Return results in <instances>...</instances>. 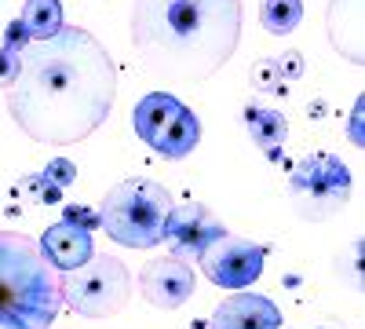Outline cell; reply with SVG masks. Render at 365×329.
Instances as JSON below:
<instances>
[{
  "mask_svg": "<svg viewBox=\"0 0 365 329\" xmlns=\"http://www.w3.org/2000/svg\"><path fill=\"white\" fill-rule=\"evenodd\" d=\"M117 103L110 51L84 26H63L48 41L19 51V77L8 88L11 121L41 146L84 143Z\"/></svg>",
  "mask_w": 365,
  "mask_h": 329,
  "instance_id": "obj_1",
  "label": "cell"
},
{
  "mask_svg": "<svg viewBox=\"0 0 365 329\" xmlns=\"http://www.w3.org/2000/svg\"><path fill=\"white\" fill-rule=\"evenodd\" d=\"M128 34L154 77L201 84L241 41V0H132Z\"/></svg>",
  "mask_w": 365,
  "mask_h": 329,
  "instance_id": "obj_2",
  "label": "cell"
},
{
  "mask_svg": "<svg viewBox=\"0 0 365 329\" xmlns=\"http://www.w3.org/2000/svg\"><path fill=\"white\" fill-rule=\"evenodd\" d=\"M63 293L41 246L19 231H0V329H51Z\"/></svg>",
  "mask_w": 365,
  "mask_h": 329,
  "instance_id": "obj_3",
  "label": "cell"
},
{
  "mask_svg": "<svg viewBox=\"0 0 365 329\" xmlns=\"http://www.w3.org/2000/svg\"><path fill=\"white\" fill-rule=\"evenodd\" d=\"M172 194L158 179H120L99 205V227L125 249H154L165 242Z\"/></svg>",
  "mask_w": 365,
  "mask_h": 329,
  "instance_id": "obj_4",
  "label": "cell"
},
{
  "mask_svg": "<svg viewBox=\"0 0 365 329\" xmlns=\"http://www.w3.org/2000/svg\"><path fill=\"white\" fill-rule=\"evenodd\" d=\"M58 293H63V304H70L81 318L103 322L125 311L132 296V275L117 256L99 253L81 263L77 271H66L58 278Z\"/></svg>",
  "mask_w": 365,
  "mask_h": 329,
  "instance_id": "obj_5",
  "label": "cell"
},
{
  "mask_svg": "<svg viewBox=\"0 0 365 329\" xmlns=\"http://www.w3.org/2000/svg\"><path fill=\"white\" fill-rule=\"evenodd\" d=\"M132 128L154 154L179 161L197 151L201 143V121L190 106H182L168 92H150L132 110Z\"/></svg>",
  "mask_w": 365,
  "mask_h": 329,
  "instance_id": "obj_6",
  "label": "cell"
},
{
  "mask_svg": "<svg viewBox=\"0 0 365 329\" xmlns=\"http://www.w3.org/2000/svg\"><path fill=\"white\" fill-rule=\"evenodd\" d=\"M289 198L303 220H329L351 201V168L336 154H307L289 176Z\"/></svg>",
  "mask_w": 365,
  "mask_h": 329,
  "instance_id": "obj_7",
  "label": "cell"
},
{
  "mask_svg": "<svg viewBox=\"0 0 365 329\" xmlns=\"http://www.w3.org/2000/svg\"><path fill=\"white\" fill-rule=\"evenodd\" d=\"M197 263L205 278L216 282L220 289H249L263 275V249L249 242V238H237L227 231L216 242H208Z\"/></svg>",
  "mask_w": 365,
  "mask_h": 329,
  "instance_id": "obj_8",
  "label": "cell"
},
{
  "mask_svg": "<svg viewBox=\"0 0 365 329\" xmlns=\"http://www.w3.org/2000/svg\"><path fill=\"white\" fill-rule=\"evenodd\" d=\"M220 234H227V227L212 216V208H205L201 201L172 205V213L165 220V242L172 246V256L187 260V263L201 260L208 242H216Z\"/></svg>",
  "mask_w": 365,
  "mask_h": 329,
  "instance_id": "obj_9",
  "label": "cell"
},
{
  "mask_svg": "<svg viewBox=\"0 0 365 329\" xmlns=\"http://www.w3.org/2000/svg\"><path fill=\"white\" fill-rule=\"evenodd\" d=\"M139 293L146 296V304H154L161 311H175L194 296V267L179 256L150 260L139 271Z\"/></svg>",
  "mask_w": 365,
  "mask_h": 329,
  "instance_id": "obj_10",
  "label": "cell"
},
{
  "mask_svg": "<svg viewBox=\"0 0 365 329\" xmlns=\"http://www.w3.org/2000/svg\"><path fill=\"white\" fill-rule=\"evenodd\" d=\"M282 311L259 293H234L216 308L208 329H282Z\"/></svg>",
  "mask_w": 365,
  "mask_h": 329,
  "instance_id": "obj_11",
  "label": "cell"
},
{
  "mask_svg": "<svg viewBox=\"0 0 365 329\" xmlns=\"http://www.w3.org/2000/svg\"><path fill=\"white\" fill-rule=\"evenodd\" d=\"M41 253L44 260L51 263V271H77L81 263H88L91 256H96V249H91V234L66 223V220H58L51 223L44 234H41Z\"/></svg>",
  "mask_w": 365,
  "mask_h": 329,
  "instance_id": "obj_12",
  "label": "cell"
},
{
  "mask_svg": "<svg viewBox=\"0 0 365 329\" xmlns=\"http://www.w3.org/2000/svg\"><path fill=\"white\" fill-rule=\"evenodd\" d=\"M245 128H249V139L259 146V151H278V146L289 139V121H285V113L278 110H270V106H245Z\"/></svg>",
  "mask_w": 365,
  "mask_h": 329,
  "instance_id": "obj_13",
  "label": "cell"
},
{
  "mask_svg": "<svg viewBox=\"0 0 365 329\" xmlns=\"http://www.w3.org/2000/svg\"><path fill=\"white\" fill-rule=\"evenodd\" d=\"M19 22L29 34V41H48L63 29V4L58 0H26Z\"/></svg>",
  "mask_w": 365,
  "mask_h": 329,
  "instance_id": "obj_14",
  "label": "cell"
},
{
  "mask_svg": "<svg viewBox=\"0 0 365 329\" xmlns=\"http://www.w3.org/2000/svg\"><path fill=\"white\" fill-rule=\"evenodd\" d=\"M259 19L267 26V34L285 37V34H292V29L299 26V19H303V0H263Z\"/></svg>",
  "mask_w": 365,
  "mask_h": 329,
  "instance_id": "obj_15",
  "label": "cell"
},
{
  "mask_svg": "<svg viewBox=\"0 0 365 329\" xmlns=\"http://www.w3.org/2000/svg\"><path fill=\"white\" fill-rule=\"evenodd\" d=\"M249 81H252L256 92H263V96H285V88H289L274 59H259V63L252 66V74H249Z\"/></svg>",
  "mask_w": 365,
  "mask_h": 329,
  "instance_id": "obj_16",
  "label": "cell"
},
{
  "mask_svg": "<svg viewBox=\"0 0 365 329\" xmlns=\"http://www.w3.org/2000/svg\"><path fill=\"white\" fill-rule=\"evenodd\" d=\"M19 194H26L29 201H37V205H58V201H63V191H58L44 172L22 179V183H19Z\"/></svg>",
  "mask_w": 365,
  "mask_h": 329,
  "instance_id": "obj_17",
  "label": "cell"
},
{
  "mask_svg": "<svg viewBox=\"0 0 365 329\" xmlns=\"http://www.w3.org/2000/svg\"><path fill=\"white\" fill-rule=\"evenodd\" d=\"M44 176L51 179V183L63 191V187H70V183H77V165L73 161H66V158H55L48 168H44Z\"/></svg>",
  "mask_w": 365,
  "mask_h": 329,
  "instance_id": "obj_18",
  "label": "cell"
},
{
  "mask_svg": "<svg viewBox=\"0 0 365 329\" xmlns=\"http://www.w3.org/2000/svg\"><path fill=\"white\" fill-rule=\"evenodd\" d=\"M66 223H73V227L91 234L99 227V213H91V208H84V205H66Z\"/></svg>",
  "mask_w": 365,
  "mask_h": 329,
  "instance_id": "obj_19",
  "label": "cell"
},
{
  "mask_svg": "<svg viewBox=\"0 0 365 329\" xmlns=\"http://www.w3.org/2000/svg\"><path fill=\"white\" fill-rule=\"evenodd\" d=\"M19 77V55L0 44V88H11Z\"/></svg>",
  "mask_w": 365,
  "mask_h": 329,
  "instance_id": "obj_20",
  "label": "cell"
},
{
  "mask_svg": "<svg viewBox=\"0 0 365 329\" xmlns=\"http://www.w3.org/2000/svg\"><path fill=\"white\" fill-rule=\"evenodd\" d=\"M274 63H278V70H282L285 84H289V81H299V77H303V55H299V51H285L282 59H274Z\"/></svg>",
  "mask_w": 365,
  "mask_h": 329,
  "instance_id": "obj_21",
  "label": "cell"
},
{
  "mask_svg": "<svg viewBox=\"0 0 365 329\" xmlns=\"http://www.w3.org/2000/svg\"><path fill=\"white\" fill-rule=\"evenodd\" d=\"M26 44H29V34L22 29V22H19V19H15V22H8V29H4V48H11V51L19 55Z\"/></svg>",
  "mask_w": 365,
  "mask_h": 329,
  "instance_id": "obj_22",
  "label": "cell"
},
{
  "mask_svg": "<svg viewBox=\"0 0 365 329\" xmlns=\"http://www.w3.org/2000/svg\"><path fill=\"white\" fill-rule=\"evenodd\" d=\"M351 143H354V146L365 143V136H361V99L354 103V113H351Z\"/></svg>",
  "mask_w": 365,
  "mask_h": 329,
  "instance_id": "obj_23",
  "label": "cell"
},
{
  "mask_svg": "<svg viewBox=\"0 0 365 329\" xmlns=\"http://www.w3.org/2000/svg\"><path fill=\"white\" fill-rule=\"evenodd\" d=\"M299 329H340L336 322H311V325H299Z\"/></svg>",
  "mask_w": 365,
  "mask_h": 329,
  "instance_id": "obj_24",
  "label": "cell"
}]
</instances>
